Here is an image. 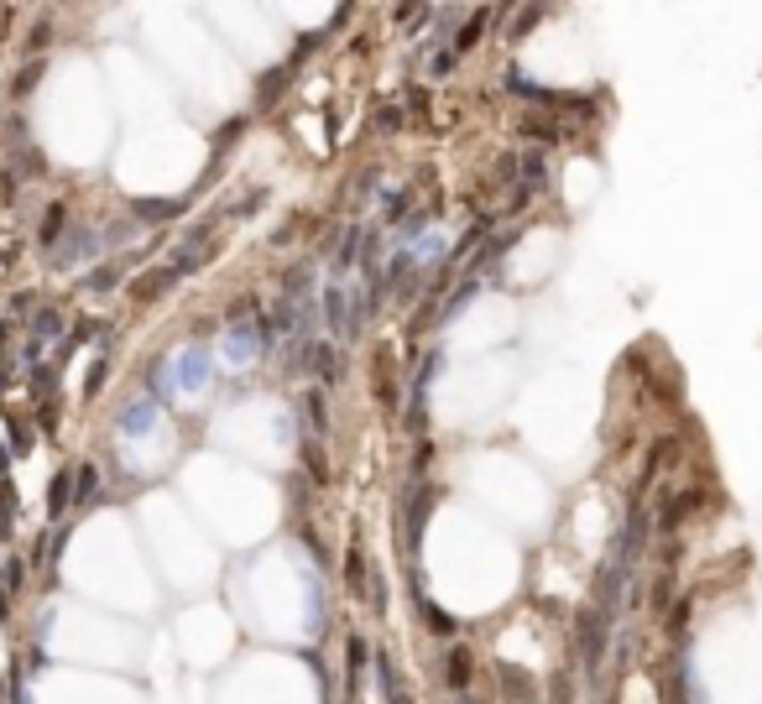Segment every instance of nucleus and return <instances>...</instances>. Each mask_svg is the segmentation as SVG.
I'll return each instance as SVG.
<instances>
[{
	"mask_svg": "<svg viewBox=\"0 0 762 704\" xmlns=\"http://www.w3.org/2000/svg\"><path fill=\"white\" fill-rule=\"evenodd\" d=\"M501 678H507V689H512V694H522V689H527V678H522V674H512V668H507Z\"/></svg>",
	"mask_w": 762,
	"mask_h": 704,
	"instance_id": "a211bd4d",
	"label": "nucleus"
},
{
	"mask_svg": "<svg viewBox=\"0 0 762 704\" xmlns=\"http://www.w3.org/2000/svg\"><path fill=\"white\" fill-rule=\"evenodd\" d=\"M53 339H58V313H53V308H42V313H37V324H31V344H27V355L47 350Z\"/></svg>",
	"mask_w": 762,
	"mask_h": 704,
	"instance_id": "f03ea898",
	"label": "nucleus"
},
{
	"mask_svg": "<svg viewBox=\"0 0 762 704\" xmlns=\"http://www.w3.org/2000/svg\"><path fill=\"white\" fill-rule=\"evenodd\" d=\"M424 615H428V626H433L439 637H455V632H459V621L449 611H439V606H424Z\"/></svg>",
	"mask_w": 762,
	"mask_h": 704,
	"instance_id": "0eeeda50",
	"label": "nucleus"
},
{
	"mask_svg": "<svg viewBox=\"0 0 762 704\" xmlns=\"http://www.w3.org/2000/svg\"><path fill=\"white\" fill-rule=\"evenodd\" d=\"M58 225H63V204H53V209H47V225H42V245H53Z\"/></svg>",
	"mask_w": 762,
	"mask_h": 704,
	"instance_id": "9d476101",
	"label": "nucleus"
},
{
	"mask_svg": "<svg viewBox=\"0 0 762 704\" xmlns=\"http://www.w3.org/2000/svg\"><path fill=\"white\" fill-rule=\"evenodd\" d=\"M21 574H27L21 564H5V589H21V584H27V580H21Z\"/></svg>",
	"mask_w": 762,
	"mask_h": 704,
	"instance_id": "dca6fc26",
	"label": "nucleus"
},
{
	"mask_svg": "<svg viewBox=\"0 0 762 704\" xmlns=\"http://www.w3.org/2000/svg\"><path fill=\"white\" fill-rule=\"evenodd\" d=\"M0 344H5V324H0Z\"/></svg>",
	"mask_w": 762,
	"mask_h": 704,
	"instance_id": "aec40b11",
	"label": "nucleus"
},
{
	"mask_svg": "<svg viewBox=\"0 0 762 704\" xmlns=\"http://www.w3.org/2000/svg\"><path fill=\"white\" fill-rule=\"evenodd\" d=\"M313 376H324V381H339V355L330 350V344H313Z\"/></svg>",
	"mask_w": 762,
	"mask_h": 704,
	"instance_id": "39448f33",
	"label": "nucleus"
},
{
	"mask_svg": "<svg viewBox=\"0 0 762 704\" xmlns=\"http://www.w3.org/2000/svg\"><path fill=\"white\" fill-rule=\"evenodd\" d=\"M366 668V642H350V678Z\"/></svg>",
	"mask_w": 762,
	"mask_h": 704,
	"instance_id": "2eb2a0df",
	"label": "nucleus"
},
{
	"mask_svg": "<svg viewBox=\"0 0 762 704\" xmlns=\"http://www.w3.org/2000/svg\"><path fill=\"white\" fill-rule=\"evenodd\" d=\"M63 501H68V475H58V480H53V506H63Z\"/></svg>",
	"mask_w": 762,
	"mask_h": 704,
	"instance_id": "f3484780",
	"label": "nucleus"
},
{
	"mask_svg": "<svg viewBox=\"0 0 762 704\" xmlns=\"http://www.w3.org/2000/svg\"><path fill=\"white\" fill-rule=\"evenodd\" d=\"M459 704H481V700H470V694H465V700H459Z\"/></svg>",
	"mask_w": 762,
	"mask_h": 704,
	"instance_id": "6ab92c4d",
	"label": "nucleus"
},
{
	"mask_svg": "<svg viewBox=\"0 0 762 704\" xmlns=\"http://www.w3.org/2000/svg\"><path fill=\"white\" fill-rule=\"evenodd\" d=\"M173 282H178V267L167 261L162 272H147V276H141V287H136V298H157V293H167Z\"/></svg>",
	"mask_w": 762,
	"mask_h": 704,
	"instance_id": "7ed1b4c3",
	"label": "nucleus"
},
{
	"mask_svg": "<svg viewBox=\"0 0 762 704\" xmlns=\"http://www.w3.org/2000/svg\"><path fill=\"white\" fill-rule=\"evenodd\" d=\"M345 282L339 276H330L324 282V293H319V318H324V329L330 335H339V339H350V308H345Z\"/></svg>",
	"mask_w": 762,
	"mask_h": 704,
	"instance_id": "f257e3e1",
	"label": "nucleus"
},
{
	"mask_svg": "<svg viewBox=\"0 0 762 704\" xmlns=\"http://www.w3.org/2000/svg\"><path fill=\"white\" fill-rule=\"evenodd\" d=\"M136 215H141V219H173V215H178V204H141Z\"/></svg>",
	"mask_w": 762,
	"mask_h": 704,
	"instance_id": "1a4fd4ad",
	"label": "nucleus"
},
{
	"mask_svg": "<svg viewBox=\"0 0 762 704\" xmlns=\"http://www.w3.org/2000/svg\"><path fill=\"white\" fill-rule=\"evenodd\" d=\"M152 423V407H131V418H125V433H141Z\"/></svg>",
	"mask_w": 762,
	"mask_h": 704,
	"instance_id": "f8f14e48",
	"label": "nucleus"
},
{
	"mask_svg": "<svg viewBox=\"0 0 762 704\" xmlns=\"http://www.w3.org/2000/svg\"><path fill=\"white\" fill-rule=\"evenodd\" d=\"M481 21H486V16H475V21H470V27L459 31V42H455V53H465V47H475V37H481Z\"/></svg>",
	"mask_w": 762,
	"mask_h": 704,
	"instance_id": "ddd939ff",
	"label": "nucleus"
},
{
	"mask_svg": "<svg viewBox=\"0 0 762 704\" xmlns=\"http://www.w3.org/2000/svg\"><path fill=\"white\" fill-rule=\"evenodd\" d=\"M444 683H449V689H465V683H470V657H465V652H449V657H444Z\"/></svg>",
	"mask_w": 762,
	"mask_h": 704,
	"instance_id": "423d86ee",
	"label": "nucleus"
},
{
	"mask_svg": "<svg viewBox=\"0 0 762 704\" xmlns=\"http://www.w3.org/2000/svg\"><path fill=\"white\" fill-rule=\"evenodd\" d=\"M549 178V167H544V157H527V167H522V183L533 188V183H544Z\"/></svg>",
	"mask_w": 762,
	"mask_h": 704,
	"instance_id": "6e6552de",
	"label": "nucleus"
},
{
	"mask_svg": "<svg viewBox=\"0 0 762 704\" xmlns=\"http://www.w3.org/2000/svg\"><path fill=\"white\" fill-rule=\"evenodd\" d=\"M94 486H99V480H94V470H79V506H90V501H94Z\"/></svg>",
	"mask_w": 762,
	"mask_h": 704,
	"instance_id": "9b49d317",
	"label": "nucleus"
},
{
	"mask_svg": "<svg viewBox=\"0 0 762 704\" xmlns=\"http://www.w3.org/2000/svg\"><path fill=\"white\" fill-rule=\"evenodd\" d=\"M455 58H459L455 47H449V53H439V58L428 63V73H433V79H439V73H449V68H455Z\"/></svg>",
	"mask_w": 762,
	"mask_h": 704,
	"instance_id": "4468645a",
	"label": "nucleus"
},
{
	"mask_svg": "<svg viewBox=\"0 0 762 704\" xmlns=\"http://www.w3.org/2000/svg\"><path fill=\"white\" fill-rule=\"evenodd\" d=\"M376 678H381V694H387V704H402V683H397V668H392V657H387V652L376 657Z\"/></svg>",
	"mask_w": 762,
	"mask_h": 704,
	"instance_id": "20e7f679",
	"label": "nucleus"
}]
</instances>
